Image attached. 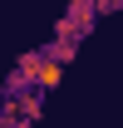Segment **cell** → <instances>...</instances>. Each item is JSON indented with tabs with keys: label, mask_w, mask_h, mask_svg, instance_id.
I'll use <instances>...</instances> for the list:
<instances>
[{
	"label": "cell",
	"mask_w": 123,
	"mask_h": 128,
	"mask_svg": "<svg viewBox=\"0 0 123 128\" xmlns=\"http://www.w3.org/2000/svg\"><path fill=\"white\" fill-rule=\"evenodd\" d=\"M59 84H64V64L44 54V64H40V79H34V89H44V94H54Z\"/></svg>",
	"instance_id": "obj_3"
},
{
	"label": "cell",
	"mask_w": 123,
	"mask_h": 128,
	"mask_svg": "<svg viewBox=\"0 0 123 128\" xmlns=\"http://www.w3.org/2000/svg\"><path fill=\"white\" fill-rule=\"evenodd\" d=\"M98 5V15H113V10H123V0H94Z\"/></svg>",
	"instance_id": "obj_5"
},
{
	"label": "cell",
	"mask_w": 123,
	"mask_h": 128,
	"mask_svg": "<svg viewBox=\"0 0 123 128\" xmlns=\"http://www.w3.org/2000/svg\"><path fill=\"white\" fill-rule=\"evenodd\" d=\"M5 98H10L30 123H40V118H44V89H20V94H5Z\"/></svg>",
	"instance_id": "obj_2"
},
{
	"label": "cell",
	"mask_w": 123,
	"mask_h": 128,
	"mask_svg": "<svg viewBox=\"0 0 123 128\" xmlns=\"http://www.w3.org/2000/svg\"><path fill=\"white\" fill-rule=\"evenodd\" d=\"M40 64H44V44H40V49H25V54L15 59V69H10V79H5V94L34 89V79H40Z\"/></svg>",
	"instance_id": "obj_1"
},
{
	"label": "cell",
	"mask_w": 123,
	"mask_h": 128,
	"mask_svg": "<svg viewBox=\"0 0 123 128\" xmlns=\"http://www.w3.org/2000/svg\"><path fill=\"white\" fill-rule=\"evenodd\" d=\"M44 54H49V59H59V64H69V59L79 54V40H64V34H54V40L44 44Z\"/></svg>",
	"instance_id": "obj_4"
}]
</instances>
